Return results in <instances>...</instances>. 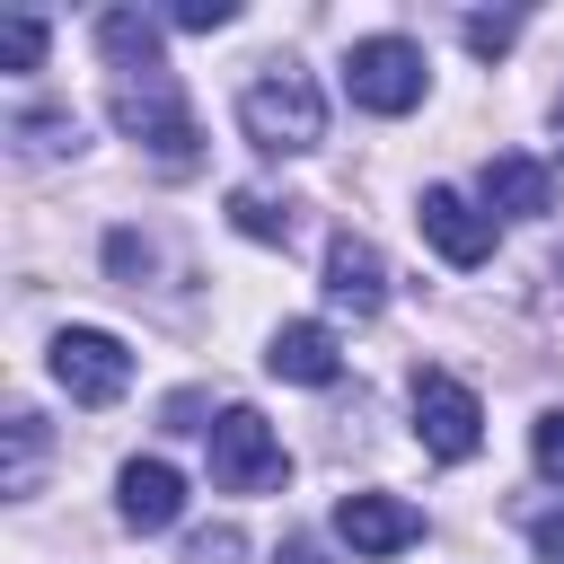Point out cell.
Returning a JSON list of instances; mask_svg holds the SVG:
<instances>
[{
  "label": "cell",
  "mask_w": 564,
  "mask_h": 564,
  "mask_svg": "<svg viewBox=\"0 0 564 564\" xmlns=\"http://www.w3.org/2000/svg\"><path fill=\"white\" fill-rule=\"evenodd\" d=\"M238 123H247V141H256L264 159H291V150H317V141H326V97H317L308 70L264 62V79L238 88Z\"/></svg>",
  "instance_id": "6da1fadb"
},
{
  "label": "cell",
  "mask_w": 564,
  "mask_h": 564,
  "mask_svg": "<svg viewBox=\"0 0 564 564\" xmlns=\"http://www.w3.org/2000/svg\"><path fill=\"white\" fill-rule=\"evenodd\" d=\"M115 123L167 167V176H185L194 159H203V123H194V106H185V88H176V70H141V79H115Z\"/></svg>",
  "instance_id": "7a4b0ae2"
},
{
  "label": "cell",
  "mask_w": 564,
  "mask_h": 564,
  "mask_svg": "<svg viewBox=\"0 0 564 564\" xmlns=\"http://www.w3.org/2000/svg\"><path fill=\"white\" fill-rule=\"evenodd\" d=\"M423 88H432V70H423V44H405V35H370L344 53V97L361 115H414Z\"/></svg>",
  "instance_id": "3957f363"
},
{
  "label": "cell",
  "mask_w": 564,
  "mask_h": 564,
  "mask_svg": "<svg viewBox=\"0 0 564 564\" xmlns=\"http://www.w3.org/2000/svg\"><path fill=\"white\" fill-rule=\"evenodd\" d=\"M203 432H212V485H220V494H273V485L291 476L282 441H273V423H264L256 405H229V414L203 423Z\"/></svg>",
  "instance_id": "277c9868"
},
{
  "label": "cell",
  "mask_w": 564,
  "mask_h": 564,
  "mask_svg": "<svg viewBox=\"0 0 564 564\" xmlns=\"http://www.w3.org/2000/svg\"><path fill=\"white\" fill-rule=\"evenodd\" d=\"M414 432H423V449H432L441 467L476 458V449H485V405H476V388H458L449 370H414Z\"/></svg>",
  "instance_id": "5b68a950"
},
{
  "label": "cell",
  "mask_w": 564,
  "mask_h": 564,
  "mask_svg": "<svg viewBox=\"0 0 564 564\" xmlns=\"http://www.w3.org/2000/svg\"><path fill=\"white\" fill-rule=\"evenodd\" d=\"M53 379L70 388V405H115L132 388V352L106 326H62L53 335Z\"/></svg>",
  "instance_id": "8992f818"
},
{
  "label": "cell",
  "mask_w": 564,
  "mask_h": 564,
  "mask_svg": "<svg viewBox=\"0 0 564 564\" xmlns=\"http://www.w3.org/2000/svg\"><path fill=\"white\" fill-rule=\"evenodd\" d=\"M335 538H344L352 555H405V546L423 538V511L397 502V494H344V502H335Z\"/></svg>",
  "instance_id": "52a82bcc"
},
{
  "label": "cell",
  "mask_w": 564,
  "mask_h": 564,
  "mask_svg": "<svg viewBox=\"0 0 564 564\" xmlns=\"http://www.w3.org/2000/svg\"><path fill=\"white\" fill-rule=\"evenodd\" d=\"M414 220H423V238H432L449 264H485V256H494V212H476L458 185H423Z\"/></svg>",
  "instance_id": "ba28073f"
},
{
  "label": "cell",
  "mask_w": 564,
  "mask_h": 564,
  "mask_svg": "<svg viewBox=\"0 0 564 564\" xmlns=\"http://www.w3.org/2000/svg\"><path fill=\"white\" fill-rule=\"evenodd\" d=\"M326 300H335L344 317H379V308H388V264H379L370 238H352V229L326 238Z\"/></svg>",
  "instance_id": "9c48e42d"
},
{
  "label": "cell",
  "mask_w": 564,
  "mask_h": 564,
  "mask_svg": "<svg viewBox=\"0 0 564 564\" xmlns=\"http://www.w3.org/2000/svg\"><path fill=\"white\" fill-rule=\"evenodd\" d=\"M264 370H273V379H291V388H335V370H344V352H335V326H317V317H291V326H273V344H264Z\"/></svg>",
  "instance_id": "30bf717a"
},
{
  "label": "cell",
  "mask_w": 564,
  "mask_h": 564,
  "mask_svg": "<svg viewBox=\"0 0 564 564\" xmlns=\"http://www.w3.org/2000/svg\"><path fill=\"white\" fill-rule=\"evenodd\" d=\"M485 203L511 212V220H538V212H555V167L529 159V150H494L485 159Z\"/></svg>",
  "instance_id": "8fae6325"
},
{
  "label": "cell",
  "mask_w": 564,
  "mask_h": 564,
  "mask_svg": "<svg viewBox=\"0 0 564 564\" xmlns=\"http://www.w3.org/2000/svg\"><path fill=\"white\" fill-rule=\"evenodd\" d=\"M115 511H123V529H167V520L185 511V476H176L167 458H132V467L115 476Z\"/></svg>",
  "instance_id": "7c38bea8"
},
{
  "label": "cell",
  "mask_w": 564,
  "mask_h": 564,
  "mask_svg": "<svg viewBox=\"0 0 564 564\" xmlns=\"http://www.w3.org/2000/svg\"><path fill=\"white\" fill-rule=\"evenodd\" d=\"M97 53H106L115 79L167 70V62H159V18H150V9H106V18H97Z\"/></svg>",
  "instance_id": "4fadbf2b"
},
{
  "label": "cell",
  "mask_w": 564,
  "mask_h": 564,
  "mask_svg": "<svg viewBox=\"0 0 564 564\" xmlns=\"http://www.w3.org/2000/svg\"><path fill=\"white\" fill-rule=\"evenodd\" d=\"M229 229H238V238H256V247H291V212H282V203H264V194H247V185L229 194Z\"/></svg>",
  "instance_id": "5bb4252c"
},
{
  "label": "cell",
  "mask_w": 564,
  "mask_h": 564,
  "mask_svg": "<svg viewBox=\"0 0 564 564\" xmlns=\"http://www.w3.org/2000/svg\"><path fill=\"white\" fill-rule=\"evenodd\" d=\"M9 132H18L26 159H62V150H79V115H53V106H44V115H18Z\"/></svg>",
  "instance_id": "9a60e30c"
},
{
  "label": "cell",
  "mask_w": 564,
  "mask_h": 564,
  "mask_svg": "<svg viewBox=\"0 0 564 564\" xmlns=\"http://www.w3.org/2000/svg\"><path fill=\"white\" fill-rule=\"evenodd\" d=\"M44 44H53V26H44L35 9L0 18V70H35V62H44Z\"/></svg>",
  "instance_id": "2e32d148"
},
{
  "label": "cell",
  "mask_w": 564,
  "mask_h": 564,
  "mask_svg": "<svg viewBox=\"0 0 564 564\" xmlns=\"http://www.w3.org/2000/svg\"><path fill=\"white\" fill-rule=\"evenodd\" d=\"M35 467H44V423L9 414V494H35Z\"/></svg>",
  "instance_id": "e0dca14e"
},
{
  "label": "cell",
  "mask_w": 564,
  "mask_h": 564,
  "mask_svg": "<svg viewBox=\"0 0 564 564\" xmlns=\"http://www.w3.org/2000/svg\"><path fill=\"white\" fill-rule=\"evenodd\" d=\"M529 458H538L546 485H564V405H546V414L529 423Z\"/></svg>",
  "instance_id": "ac0fdd59"
},
{
  "label": "cell",
  "mask_w": 564,
  "mask_h": 564,
  "mask_svg": "<svg viewBox=\"0 0 564 564\" xmlns=\"http://www.w3.org/2000/svg\"><path fill=\"white\" fill-rule=\"evenodd\" d=\"M238 555H247V538H238L229 520H220V529H194V538H185V564H238Z\"/></svg>",
  "instance_id": "d6986e66"
},
{
  "label": "cell",
  "mask_w": 564,
  "mask_h": 564,
  "mask_svg": "<svg viewBox=\"0 0 564 564\" xmlns=\"http://www.w3.org/2000/svg\"><path fill=\"white\" fill-rule=\"evenodd\" d=\"M106 264H115V282H132V291H141V273H150V238L115 229V238H106Z\"/></svg>",
  "instance_id": "ffe728a7"
},
{
  "label": "cell",
  "mask_w": 564,
  "mask_h": 564,
  "mask_svg": "<svg viewBox=\"0 0 564 564\" xmlns=\"http://www.w3.org/2000/svg\"><path fill=\"white\" fill-rule=\"evenodd\" d=\"M167 18H176L185 35H212V26H229V18H238V0H176Z\"/></svg>",
  "instance_id": "44dd1931"
},
{
  "label": "cell",
  "mask_w": 564,
  "mask_h": 564,
  "mask_svg": "<svg viewBox=\"0 0 564 564\" xmlns=\"http://www.w3.org/2000/svg\"><path fill=\"white\" fill-rule=\"evenodd\" d=\"M529 546H538V564H564V511H538L529 520Z\"/></svg>",
  "instance_id": "7402d4cb"
},
{
  "label": "cell",
  "mask_w": 564,
  "mask_h": 564,
  "mask_svg": "<svg viewBox=\"0 0 564 564\" xmlns=\"http://www.w3.org/2000/svg\"><path fill=\"white\" fill-rule=\"evenodd\" d=\"M511 35H520V18H467V44H476V53H502Z\"/></svg>",
  "instance_id": "603a6c76"
},
{
  "label": "cell",
  "mask_w": 564,
  "mask_h": 564,
  "mask_svg": "<svg viewBox=\"0 0 564 564\" xmlns=\"http://www.w3.org/2000/svg\"><path fill=\"white\" fill-rule=\"evenodd\" d=\"M282 564H326V546L317 538H282Z\"/></svg>",
  "instance_id": "cb8c5ba5"
},
{
  "label": "cell",
  "mask_w": 564,
  "mask_h": 564,
  "mask_svg": "<svg viewBox=\"0 0 564 564\" xmlns=\"http://www.w3.org/2000/svg\"><path fill=\"white\" fill-rule=\"evenodd\" d=\"M555 132H564V97H555Z\"/></svg>",
  "instance_id": "d4e9b609"
}]
</instances>
